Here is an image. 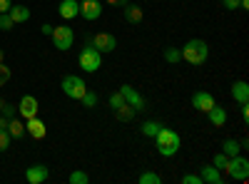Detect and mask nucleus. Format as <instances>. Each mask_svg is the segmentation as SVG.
I'll use <instances>...</instances> for the list:
<instances>
[{"label":"nucleus","mask_w":249,"mask_h":184,"mask_svg":"<svg viewBox=\"0 0 249 184\" xmlns=\"http://www.w3.org/2000/svg\"><path fill=\"white\" fill-rule=\"evenodd\" d=\"M155 142H157V152H160L162 157H172V154H177V150H179V134H177L175 130H170V127H162V130L155 134Z\"/></svg>","instance_id":"1"},{"label":"nucleus","mask_w":249,"mask_h":184,"mask_svg":"<svg viewBox=\"0 0 249 184\" xmlns=\"http://www.w3.org/2000/svg\"><path fill=\"white\" fill-rule=\"evenodd\" d=\"M179 52H182V57L190 65H202L204 60H207V55H210V48H207L204 40H187L184 48Z\"/></svg>","instance_id":"2"},{"label":"nucleus","mask_w":249,"mask_h":184,"mask_svg":"<svg viewBox=\"0 0 249 184\" xmlns=\"http://www.w3.org/2000/svg\"><path fill=\"white\" fill-rule=\"evenodd\" d=\"M77 63H80V67L85 70V72H97L100 67H102V52H97L90 43L80 50V57H77Z\"/></svg>","instance_id":"3"},{"label":"nucleus","mask_w":249,"mask_h":184,"mask_svg":"<svg viewBox=\"0 0 249 184\" xmlns=\"http://www.w3.org/2000/svg\"><path fill=\"white\" fill-rule=\"evenodd\" d=\"M60 87H62V92H65L68 97H72V100H82V95L88 92L85 80L77 77V75H65V77H62V83H60Z\"/></svg>","instance_id":"4"},{"label":"nucleus","mask_w":249,"mask_h":184,"mask_svg":"<svg viewBox=\"0 0 249 184\" xmlns=\"http://www.w3.org/2000/svg\"><path fill=\"white\" fill-rule=\"evenodd\" d=\"M227 174H230L232 179H237V182H247L249 179V159L247 157H239V154H234V157H230V162H227Z\"/></svg>","instance_id":"5"},{"label":"nucleus","mask_w":249,"mask_h":184,"mask_svg":"<svg viewBox=\"0 0 249 184\" xmlns=\"http://www.w3.org/2000/svg\"><path fill=\"white\" fill-rule=\"evenodd\" d=\"M50 37H53V43H55L57 50H70L72 43H75L72 28H68V25H55L53 33H50Z\"/></svg>","instance_id":"6"},{"label":"nucleus","mask_w":249,"mask_h":184,"mask_svg":"<svg viewBox=\"0 0 249 184\" xmlns=\"http://www.w3.org/2000/svg\"><path fill=\"white\" fill-rule=\"evenodd\" d=\"M90 45H92L97 52H112V50L117 48V40H115L112 33H97V35L92 37Z\"/></svg>","instance_id":"7"},{"label":"nucleus","mask_w":249,"mask_h":184,"mask_svg":"<svg viewBox=\"0 0 249 184\" xmlns=\"http://www.w3.org/2000/svg\"><path fill=\"white\" fill-rule=\"evenodd\" d=\"M120 92H122L124 102L135 107V112H142V110H144V97H142L135 87H130V85H122V87H120Z\"/></svg>","instance_id":"8"},{"label":"nucleus","mask_w":249,"mask_h":184,"mask_svg":"<svg viewBox=\"0 0 249 184\" xmlns=\"http://www.w3.org/2000/svg\"><path fill=\"white\" fill-rule=\"evenodd\" d=\"M80 15L85 17V20H97L102 15L100 0H82V3H80Z\"/></svg>","instance_id":"9"},{"label":"nucleus","mask_w":249,"mask_h":184,"mask_svg":"<svg viewBox=\"0 0 249 184\" xmlns=\"http://www.w3.org/2000/svg\"><path fill=\"white\" fill-rule=\"evenodd\" d=\"M192 105H195L199 112H210V110L214 107V97H212L210 92L199 90V92H195V95H192Z\"/></svg>","instance_id":"10"},{"label":"nucleus","mask_w":249,"mask_h":184,"mask_svg":"<svg viewBox=\"0 0 249 184\" xmlns=\"http://www.w3.org/2000/svg\"><path fill=\"white\" fill-rule=\"evenodd\" d=\"M18 112L23 115L25 119H30V117H37V100H35L33 95H25L23 100H20V105H18Z\"/></svg>","instance_id":"11"},{"label":"nucleus","mask_w":249,"mask_h":184,"mask_svg":"<svg viewBox=\"0 0 249 184\" xmlns=\"http://www.w3.org/2000/svg\"><path fill=\"white\" fill-rule=\"evenodd\" d=\"M48 167L45 165H33V167H28L25 169V179L30 182V184H43L45 179H48Z\"/></svg>","instance_id":"12"},{"label":"nucleus","mask_w":249,"mask_h":184,"mask_svg":"<svg viewBox=\"0 0 249 184\" xmlns=\"http://www.w3.org/2000/svg\"><path fill=\"white\" fill-rule=\"evenodd\" d=\"M25 132H28L33 139H43V137L48 134V127H45V122H43V119L30 117V119H28V125H25Z\"/></svg>","instance_id":"13"},{"label":"nucleus","mask_w":249,"mask_h":184,"mask_svg":"<svg viewBox=\"0 0 249 184\" xmlns=\"http://www.w3.org/2000/svg\"><path fill=\"white\" fill-rule=\"evenodd\" d=\"M57 10H60V15L65 20H72L75 15H80V3H77V0H62Z\"/></svg>","instance_id":"14"},{"label":"nucleus","mask_w":249,"mask_h":184,"mask_svg":"<svg viewBox=\"0 0 249 184\" xmlns=\"http://www.w3.org/2000/svg\"><path fill=\"white\" fill-rule=\"evenodd\" d=\"M8 15L13 17V23H28V20H30V10L25 5H10Z\"/></svg>","instance_id":"15"},{"label":"nucleus","mask_w":249,"mask_h":184,"mask_svg":"<svg viewBox=\"0 0 249 184\" xmlns=\"http://www.w3.org/2000/svg\"><path fill=\"white\" fill-rule=\"evenodd\" d=\"M207 117H210V122L214 127H224V122H227V112H224V107H219V105H214L210 112H207Z\"/></svg>","instance_id":"16"},{"label":"nucleus","mask_w":249,"mask_h":184,"mask_svg":"<svg viewBox=\"0 0 249 184\" xmlns=\"http://www.w3.org/2000/svg\"><path fill=\"white\" fill-rule=\"evenodd\" d=\"M202 182H207V184H222V174H219V169L212 165V167H202Z\"/></svg>","instance_id":"17"},{"label":"nucleus","mask_w":249,"mask_h":184,"mask_svg":"<svg viewBox=\"0 0 249 184\" xmlns=\"http://www.w3.org/2000/svg\"><path fill=\"white\" fill-rule=\"evenodd\" d=\"M142 17H144V13H142V8L140 5H124V20L127 23H142Z\"/></svg>","instance_id":"18"},{"label":"nucleus","mask_w":249,"mask_h":184,"mask_svg":"<svg viewBox=\"0 0 249 184\" xmlns=\"http://www.w3.org/2000/svg\"><path fill=\"white\" fill-rule=\"evenodd\" d=\"M232 97H234L237 102H247V100H249V85L244 83V80H239V83L232 85Z\"/></svg>","instance_id":"19"},{"label":"nucleus","mask_w":249,"mask_h":184,"mask_svg":"<svg viewBox=\"0 0 249 184\" xmlns=\"http://www.w3.org/2000/svg\"><path fill=\"white\" fill-rule=\"evenodd\" d=\"M115 117H117L120 122H130V119L135 117V107H132V105H127V102H124V105H120V107L115 110Z\"/></svg>","instance_id":"20"},{"label":"nucleus","mask_w":249,"mask_h":184,"mask_svg":"<svg viewBox=\"0 0 249 184\" xmlns=\"http://www.w3.org/2000/svg\"><path fill=\"white\" fill-rule=\"evenodd\" d=\"M5 130L10 132V137H23L25 134V125H23V122H18V119H13V117H10V122L5 125Z\"/></svg>","instance_id":"21"},{"label":"nucleus","mask_w":249,"mask_h":184,"mask_svg":"<svg viewBox=\"0 0 249 184\" xmlns=\"http://www.w3.org/2000/svg\"><path fill=\"white\" fill-rule=\"evenodd\" d=\"M239 150H242V147H239V142H237V139H224V142H222V152H224L227 157L239 154Z\"/></svg>","instance_id":"22"},{"label":"nucleus","mask_w":249,"mask_h":184,"mask_svg":"<svg viewBox=\"0 0 249 184\" xmlns=\"http://www.w3.org/2000/svg\"><path fill=\"white\" fill-rule=\"evenodd\" d=\"M162 127H164L162 122H152V119H150V122H144V125H142V134H144V137H155Z\"/></svg>","instance_id":"23"},{"label":"nucleus","mask_w":249,"mask_h":184,"mask_svg":"<svg viewBox=\"0 0 249 184\" xmlns=\"http://www.w3.org/2000/svg\"><path fill=\"white\" fill-rule=\"evenodd\" d=\"M80 102H82V105H85L88 110H92V107H97V95L88 90L85 95H82V100H80Z\"/></svg>","instance_id":"24"},{"label":"nucleus","mask_w":249,"mask_h":184,"mask_svg":"<svg viewBox=\"0 0 249 184\" xmlns=\"http://www.w3.org/2000/svg\"><path fill=\"white\" fill-rule=\"evenodd\" d=\"M162 179H160V174L157 172H144V174H140V184H160Z\"/></svg>","instance_id":"25"},{"label":"nucleus","mask_w":249,"mask_h":184,"mask_svg":"<svg viewBox=\"0 0 249 184\" xmlns=\"http://www.w3.org/2000/svg\"><path fill=\"white\" fill-rule=\"evenodd\" d=\"M10 139H13L10 132H8L5 127H0V152H5V150L10 147Z\"/></svg>","instance_id":"26"},{"label":"nucleus","mask_w":249,"mask_h":184,"mask_svg":"<svg viewBox=\"0 0 249 184\" xmlns=\"http://www.w3.org/2000/svg\"><path fill=\"white\" fill-rule=\"evenodd\" d=\"M164 60L175 65L177 60H182V52H179V50H175V48H167V50H164Z\"/></svg>","instance_id":"27"},{"label":"nucleus","mask_w":249,"mask_h":184,"mask_svg":"<svg viewBox=\"0 0 249 184\" xmlns=\"http://www.w3.org/2000/svg\"><path fill=\"white\" fill-rule=\"evenodd\" d=\"M13 17L8 13H0V30H13Z\"/></svg>","instance_id":"28"},{"label":"nucleus","mask_w":249,"mask_h":184,"mask_svg":"<svg viewBox=\"0 0 249 184\" xmlns=\"http://www.w3.org/2000/svg\"><path fill=\"white\" fill-rule=\"evenodd\" d=\"M70 182H72V184H88L90 177H88L85 172H72V174H70Z\"/></svg>","instance_id":"29"},{"label":"nucleus","mask_w":249,"mask_h":184,"mask_svg":"<svg viewBox=\"0 0 249 184\" xmlns=\"http://www.w3.org/2000/svg\"><path fill=\"white\" fill-rule=\"evenodd\" d=\"M10 75H13V72H10V67L0 63V87H3V85L8 83V80H10Z\"/></svg>","instance_id":"30"},{"label":"nucleus","mask_w":249,"mask_h":184,"mask_svg":"<svg viewBox=\"0 0 249 184\" xmlns=\"http://www.w3.org/2000/svg\"><path fill=\"white\" fill-rule=\"evenodd\" d=\"M120 105H124V97H122V92H115V95L110 97V107H112V110H117Z\"/></svg>","instance_id":"31"},{"label":"nucleus","mask_w":249,"mask_h":184,"mask_svg":"<svg viewBox=\"0 0 249 184\" xmlns=\"http://www.w3.org/2000/svg\"><path fill=\"white\" fill-rule=\"evenodd\" d=\"M227 162H230V157H227V154L222 152V154H217V157H214V167H217V169H224V167H227Z\"/></svg>","instance_id":"32"},{"label":"nucleus","mask_w":249,"mask_h":184,"mask_svg":"<svg viewBox=\"0 0 249 184\" xmlns=\"http://www.w3.org/2000/svg\"><path fill=\"white\" fill-rule=\"evenodd\" d=\"M182 184H202V177L199 174H184L182 177Z\"/></svg>","instance_id":"33"},{"label":"nucleus","mask_w":249,"mask_h":184,"mask_svg":"<svg viewBox=\"0 0 249 184\" xmlns=\"http://www.w3.org/2000/svg\"><path fill=\"white\" fill-rule=\"evenodd\" d=\"M15 112H18V107H15V105H8V102H5V107H3V115H5V119H10Z\"/></svg>","instance_id":"34"},{"label":"nucleus","mask_w":249,"mask_h":184,"mask_svg":"<svg viewBox=\"0 0 249 184\" xmlns=\"http://www.w3.org/2000/svg\"><path fill=\"white\" fill-rule=\"evenodd\" d=\"M224 3V8L227 10H234V8H239V0H222Z\"/></svg>","instance_id":"35"},{"label":"nucleus","mask_w":249,"mask_h":184,"mask_svg":"<svg viewBox=\"0 0 249 184\" xmlns=\"http://www.w3.org/2000/svg\"><path fill=\"white\" fill-rule=\"evenodd\" d=\"M10 5H13L10 0H0V13H8V10H10Z\"/></svg>","instance_id":"36"},{"label":"nucleus","mask_w":249,"mask_h":184,"mask_svg":"<svg viewBox=\"0 0 249 184\" xmlns=\"http://www.w3.org/2000/svg\"><path fill=\"white\" fill-rule=\"evenodd\" d=\"M242 117H244V122L249 119V105H247V102H242Z\"/></svg>","instance_id":"37"},{"label":"nucleus","mask_w":249,"mask_h":184,"mask_svg":"<svg viewBox=\"0 0 249 184\" xmlns=\"http://www.w3.org/2000/svg\"><path fill=\"white\" fill-rule=\"evenodd\" d=\"M107 3L117 8V5H127V3H130V0H107Z\"/></svg>","instance_id":"38"},{"label":"nucleus","mask_w":249,"mask_h":184,"mask_svg":"<svg viewBox=\"0 0 249 184\" xmlns=\"http://www.w3.org/2000/svg\"><path fill=\"white\" fill-rule=\"evenodd\" d=\"M5 125H8V119H5V117H0V127H5Z\"/></svg>","instance_id":"39"},{"label":"nucleus","mask_w":249,"mask_h":184,"mask_svg":"<svg viewBox=\"0 0 249 184\" xmlns=\"http://www.w3.org/2000/svg\"><path fill=\"white\" fill-rule=\"evenodd\" d=\"M3 107H5V100H3V97H0V112H3Z\"/></svg>","instance_id":"40"},{"label":"nucleus","mask_w":249,"mask_h":184,"mask_svg":"<svg viewBox=\"0 0 249 184\" xmlns=\"http://www.w3.org/2000/svg\"><path fill=\"white\" fill-rule=\"evenodd\" d=\"M0 63H3V52H0Z\"/></svg>","instance_id":"41"},{"label":"nucleus","mask_w":249,"mask_h":184,"mask_svg":"<svg viewBox=\"0 0 249 184\" xmlns=\"http://www.w3.org/2000/svg\"><path fill=\"white\" fill-rule=\"evenodd\" d=\"M77 3H82V0H77Z\"/></svg>","instance_id":"42"}]
</instances>
